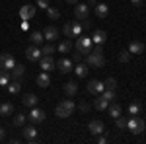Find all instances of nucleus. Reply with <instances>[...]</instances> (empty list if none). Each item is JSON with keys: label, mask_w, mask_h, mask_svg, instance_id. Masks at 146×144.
Segmentation results:
<instances>
[{"label": "nucleus", "mask_w": 146, "mask_h": 144, "mask_svg": "<svg viewBox=\"0 0 146 144\" xmlns=\"http://www.w3.org/2000/svg\"><path fill=\"white\" fill-rule=\"evenodd\" d=\"M55 66L58 68V72H60V74H68V72L74 68V62H72L70 58H60V60L56 62Z\"/></svg>", "instance_id": "obj_9"}, {"label": "nucleus", "mask_w": 146, "mask_h": 144, "mask_svg": "<svg viewBox=\"0 0 146 144\" xmlns=\"http://www.w3.org/2000/svg\"><path fill=\"white\" fill-rule=\"evenodd\" d=\"M43 39H45V37H43V33H41V31H33V33L29 35L31 45H41V43H43Z\"/></svg>", "instance_id": "obj_26"}, {"label": "nucleus", "mask_w": 146, "mask_h": 144, "mask_svg": "<svg viewBox=\"0 0 146 144\" xmlns=\"http://www.w3.org/2000/svg\"><path fill=\"white\" fill-rule=\"evenodd\" d=\"M62 31H64V35L66 37H72V22H68L64 27H62Z\"/></svg>", "instance_id": "obj_40"}, {"label": "nucleus", "mask_w": 146, "mask_h": 144, "mask_svg": "<svg viewBox=\"0 0 146 144\" xmlns=\"http://www.w3.org/2000/svg\"><path fill=\"white\" fill-rule=\"evenodd\" d=\"M86 88H88V92H90V94H101V92L105 90V84H103L101 80H90Z\"/></svg>", "instance_id": "obj_13"}, {"label": "nucleus", "mask_w": 146, "mask_h": 144, "mask_svg": "<svg viewBox=\"0 0 146 144\" xmlns=\"http://www.w3.org/2000/svg\"><path fill=\"white\" fill-rule=\"evenodd\" d=\"M92 41H94V45H103L107 41V33L103 29H96L94 35H92Z\"/></svg>", "instance_id": "obj_15"}, {"label": "nucleus", "mask_w": 146, "mask_h": 144, "mask_svg": "<svg viewBox=\"0 0 146 144\" xmlns=\"http://www.w3.org/2000/svg\"><path fill=\"white\" fill-rule=\"evenodd\" d=\"M58 35H60V31H58V27H55V25H49L45 31H43V37H45L47 41H55V39H58Z\"/></svg>", "instance_id": "obj_14"}, {"label": "nucleus", "mask_w": 146, "mask_h": 144, "mask_svg": "<svg viewBox=\"0 0 146 144\" xmlns=\"http://www.w3.org/2000/svg\"><path fill=\"white\" fill-rule=\"evenodd\" d=\"M86 4H88V6H90V8H92V6H96V4H98V0H88Z\"/></svg>", "instance_id": "obj_47"}, {"label": "nucleus", "mask_w": 146, "mask_h": 144, "mask_svg": "<svg viewBox=\"0 0 146 144\" xmlns=\"http://www.w3.org/2000/svg\"><path fill=\"white\" fill-rule=\"evenodd\" d=\"M119 60H121V62H129V60H131V53H129V51H121V53H119Z\"/></svg>", "instance_id": "obj_37"}, {"label": "nucleus", "mask_w": 146, "mask_h": 144, "mask_svg": "<svg viewBox=\"0 0 146 144\" xmlns=\"http://www.w3.org/2000/svg\"><path fill=\"white\" fill-rule=\"evenodd\" d=\"M74 16H76V18H78L80 22H82V20H88V18H90V6H88V4H76V8H74Z\"/></svg>", "instance_id": "obj_7"}, {"label": "nucleus", "mask_w": 146, "mask_h": 144, "mask_svg": "<svg viewBox=\"0 0 146 144\" xmlns=\"http://www.w3.org/2000/svg\"><path fill=\"white\" fill-rule=\"evenodd\" d=\"M23 74H25V66H23V64H18V62H16V66L12 68V76H14V78H22Z\"/></svg>", "instance_id": "obj_27"}, {"label": "nucleus", "mask_w": 146, "mask_h": 144, "mask_svg": "<svg viewBox=\"0 0 146 144\" xmlns=\"http://www.w3.org/2000/svg\"><path fill=\"white\" fill-rule=\"evenodd\" d=\"M86 64H88V66H94V68H101L103 64H105L101 45H96V47L92 49V53H88V55H86Z\"/></svg>", "instance_id": "obj_1"}, {"label": "nucleus", "mask_w": 146, "mask_h": 144, "mask_svg": "<svg viewBox=\"0 0 146 144\" xmlns=\"http://www.w3.org/2000/svg\"><path fill=\"white\" fill-rule=\"evenodd\" d=\"M117 129L119 131H125L127 129V119L125 117H117Z\"/></svg>", "instance_id": "obj_38"}, {"label": "nucleus", "mask_w": 146, "mask_h": 144, "mask_svg": "<svg viewBox=\"0 0 146 144\" xmlns=\"http://www.w3.org/2000/svg\"><path fill=\"white\" fill-rule=\"evenodd\" d=\"M74 72H76V76H78V78L88 76V64H82V62H78V64L74 66Z\"/></svg>", "instance_id": "obj_25"}, {"label": "nucleus", "mask_w": 146, "mask_h": 144, "mask_svg": "<svg viewBox=\"0 0 146 144\" xmlns=\"http://www.w3.org/2000/svg\"><path fill=\"white\" fill-rule=\"evenodd\" d=\"M70 49H72V41H70V39H64L62 43L58 45V51H60L62 55H64V53H70Z\"/></svg>", "instance_id": "obj_29"}, {"label": "nucleus", "mask_w": 146, "mask_h": 144, "mask_svg": "<svg viewBox=\"0 0 146 144\" xmlns=\"http://www.w3.org/2000/svg\"><path fill=\"white\" fill-rule=\"evenodd\" d=\"M140 113V103H131L129 105V115H138Z\"/></svg>", "instance_id": "obj_36"}, {"label": "nucleus", "mask_w": 146, "mask_h": 144, "mask_svg": "<svg viewBox=\"0 0 146 144\" xmlns=\"http://www.w3.org/2000/svg\"><path fill=\"white\" fill-rule=\"evenodd\" d=\"M74 111H76V103H74V101H72V100H62L58 105H56L55 113H56V117L66 119V117H70Z\"/></svg>", "instance_id": "obj_2"}, {"label": "nucleus", "mask_w": 146, "mask_h": 144, "mask_svg": "<svg viewBox=\"0 0 146 144\" xmlns=\"http://www.w3.org/2000/svg\"><path fill=\"white\" fill-rule=\"evenodd\" d=\"M101 96H103L107 101H113V100H115V90H107V88H105L103 92H101Z\"/></svg>", "instance_id": "obj_34"}, {"label": "nucleus", "mask_w": 146, "mask_h": 144, "mask_svg": "<svg viewBox=\"0 0 146 144\" xmlns=\"http://www.w3.org/2000/svg\"><path fill=\"white\" fill-rule=\"evenodd\" d=\"M41 56H43V53H41L39 45H29L27 47V51H25V58L27 60H39Z\"/></svg>", "instance_id": "obj_8"}, {"label": "nucleus", "mask_w": 146, "mask_h": 144, "mask_svg": "<svg viewBox=\"0 0 146 144\" xmlns=\"http://www.w3.org/2000/svg\"><path fill=\"white\" fill-rule=\"evenodd\" d=\"M64 94H66L68 98L76 96V94H78V84H76V82H66V84H64Z\"/></svg>", "instance_id": "obj_20"}, {"label": "nucleus", "mask_w": 146, "mask_h": 144, "mask_svg": "<svg viewBox=\"0 0 146 144\" xmlns=\"http://www.w3.org/2000/svg\"><path fill=\"white\" fill-rule=\"evenodd\" d=\"M49 84H51V76H49V72H41L39 76H37V86L39 88H49Z\"/></svg>", "instance_id": "obj_18"}, {"label": "nucleus", "mask_w": 146, "mask_h": 144, "mask_svg": "<svg viewBox=\"0 0 146 144\" xmlns=\"http://www.w3.org/2000/svg\"><path fill=\"white\" fill-rule=\"evenodd\" d=\"M39 64H41V68L45 70V72H51L53 68H55V60H53V56L51 55H43L41 58H39Z\"/></svg>", "instance_id": "obj_12"}, {"label": "nucleus", "mask_w": 146, "mask_h": 144, "mask_svg": "<svg viewBox=\"0 0 146 144\" xmlns=\"http://www.w3.org/2000/svg\"><path fill=\"white\" fill-rule=\"evenodd\" d=\"M82 31H84V29H82V23H78V22L72 23V37H80Z\"/></svg>", "instance_id": "obj_32"}, {"label": "nucleus", "mask_w": 146, "mask_h": 144, "mask_svg": "<svg viewBox=\"0 0 146 144\" xmlns=\"http://www.w3.org/2000/svg\"><path fill=\"white\" fill-rule=\"evenodd\" d=\"M94 12H96V16L100 18V20H103V18H107V14H109V6L107 4H96L94 6Z\"/></svg>", "instance_id": "obj_16"}, {"label": "nucleus", "mask_w": 146, "mask_h": 144, "mask_svg": "<svg viewBox=\"0 0 146 144\" xmlns=\"http://www.w3.org/2000/svg\"><path fill=\"white\" fill-rule=\"evenodd\" d=\"M14 66H16V58H14V55H12V53H2V55H0V68L12 72Z\"/></svg>", "instance_id": "obj_5"}, {"label": "nucleus", "mask_w": 146, "mask_h": 144, "mask_svg": "<svg viewBox=\"0 0 146 144\" xmlns=\"http://www.w3.org/2000/svg\"><path fill=\"white\" fill-rule=\"evenodd\" d=\"M10 84V72L0 68V86H8Z\"/></svg>", "instance_id": "obj_28"}, {"label": "nucleus", "mask_w": 146, "mask_h": 144, "mask_svg": "<svg viewBox=\"0 0 146 144\" xmlns=\"http://www.w3.org/2000/svg\"><path fill=\"white\" fill-rule=\"evenodd\" d=\"M92 49H94L92 37H78V41H76V51H78V53L88 55V53H92Z\"/></svg>", "instance_id": "obj_4"}, {"label": "nucleus", "mask_w": 146, "mask_h": 144, "mask_svg": "<svg viewBox=\"0 0 146 144\" xmlns=\"http://www.w3.org/2000/svg\"><path fill=\"white\" fill-rule=\"evenodd\" d=\"M14 113V105H12L10 101H6V103H0V115L2 117H8Z\"/></svg>", "instance_id": "obj_24"}, {"label": "nucleus", "mask_w": 146, "mask_h": 144, "mask_svg": "<svg viewBox=\"0 0 146 144\" xmlns=\"http://www.w3.org/2000/svg\"><path fill=\"white\" fill-rule=\"evenodd\" d=\"M144 127H146L144 121H142L138 115H133V117L127 121V129H129L133 134H142L144 133Z\"/></svg>", "instance_id": "obj_3"}, {"label": "nucleus", "mask_w": 146, "mask_h": 144, "mask_svg": "<svg viewBox=\"0 0 146 144\" xmlns=\"http://www.w3.org/2000/svg\"><path fill=\"white\" fill-rule=\"evenodd\" d=\"M80 109L86 113V111H90V105H88V103H80Z\"/></svg>", "instance_id": "obj_45"}, {"label": "nucleus", "mask_w": 146, "mask_h": 144, "mask_svg": "<svg viewBox=\"0 0 146 144\" xmlns=\"http://www.w3.org/2000/svg\"><path fill=\"white\" fill-rule=\"evenodd\" d=\"M88 129H90V133L94 134V136H98V134H103V133H105V125H103L101 121H98V119L90 121Z\"/></svg>", "instance_id": "obj_11"}, {"label": "nucleus", "mask_w": 146, "mask_h": 144, "mask_svg": "<svg viewBox=\"0 0 146 144\" xmlns=\"http://www.w3.org/2000/svg\"><path fill=\"white\" fill-rule=\"evenodd\" d=\"M68 4H78V0H66Z\"/></svg>", "instance_id": "obj_48"}, {"label": "nucleus", "mask_w": 146, "mask_h": 144, "mask_svg": "<svg viewBox=\"0 0 146 144\" xmlns=\"http://www.w3.org/2000/svg\"><path fill=\"white\" fill-rule=\"evenodd\" d=\"M90 27H92V23L88 22V20H82V29H86V31H88Z\"/></svg>", "instance_id": "obj_43"}, {"label": "nucleus", "mask_w": 146, "mask_h": 144, "mask_svg": "<svg viewBox=\"0 0 146 144\" xmlns=\"http://www.w3.org/2000/svg\"><path fill=\"white\" fill-rule=\"evenodd\" d=\"M47 16L55 22V20H58V18H60V12L56 10V8H53V6H49V8H47Z\"/></svg>", "instance_id": "obj_31"}, {"label": "nucleus", "mask_w": 146, "mask_h": 144, "mask_svg": "<svg viewBox=\"0 0 146 144\" xmlns=\"http://www.w3.org/2000/svg\"><path fill=\"white\" fill-rule=\"evenodd\" d=\"M2 136H4V129L0 127V138H2Z\"/></svg>", "instance_id": "obj_49"}, {"label": "nucleus", "mask_w": 146, "mask_h": 144, "mask_svg": "<svg viewBox=\"0 0 146 144\" xmlns=\"http://www.w3.org/2000/svg\"><path fill=\"white\" fill-rule=\"evenodd\" d=\"M107 107H109V117H113V119H117V117L123 115V107H121L119 103H111V105H107Z\"/></svg>", "instance_id": "obj_21"}, {"label": "nucleus", "mask_w": 146, "mask_h": 144, "mask_svg": "<svg viewBox=\"0 0 146 144\" xmlns=\"http://www.w3.org/2000/svg\"><path fill=\"white\" fill-rule=\"evenodd\" d=\"M82 53H78V51H76V53H74V55H72V62H80V60H82Z\"/></svg>", "instance_id": "obj_42"}, {"label": "nucleus", "mask_w": 146, "mask_h": 144, "mask_svg": "<svg viewBox=\"0 0 146 144\" xmlns=\"http://www.w3.org/2000/svg\"><path fill=\"white\" fill-rule=\"evenodd\" d=\"M37 6H39V8H43V10H47L51 4H49V0H37Z\"/></svg>", "instance_id": "obj_41"}, {"label": "nucleus", "mask_w": 146, "mask_h": 144, "mask_svg": "<svg viewBox=\"0 0 146 144\" xmlns=\"http://www.w3.org/2000/svg\"><path fill=\"white\" fill-rule=\"evenodd\" d=\"M35 12H37V8H35L33 4H25V6L20 8V18H22L23 22H29L35 16Z\"/></svg>", "instance_id": "obj_6"}, {"label": "nucleus", "mask_w": 146, "mask_h": 144, "mask_svg": "<svg viewBox=\"0 0 146 144\" xmlns=\"http://www.w3.org/2000/svg\"><path fill=\"white\" fill-rule=\"evenodd\" d=\"M98 142H100V144H105V142H107V136H103V134H98Z\"/></svg>", "instance_id": "obj_44"}, {"label": "nucleus", "mask_w": 146, "mask_h": 144, "mask_svg": "<svg viewBox=\"0 0 146 144\" xmlns=\"http://www.w3.org/2000/svg\"><path fill=\"white\" fill-rule=\"evenodd\" d=\"M35 136H37V129H35L33 123H31V127H25V129H23V138L29 140V142H33Z\"/></svg>", "instance_id": "obj_19"}, {"label": "nucleus", "mask_w": 146, "mask_h": 144, "mask_svg": "<svg viewBox=\"0 0 146 144\" xmlns=\"http://www.w3.org/2000/svg\"><path fill=\"white\" fill-rule=\"evenodd\" d=\"M107 105H109V101L105 100L101 94H100V98H98V100H94V107H96L98 111H105V109H107Z\"/></svg>", "instance_id": "obj_22"}, {"label": "nucleus", "mask_w": 146, "mask_h": 144, "mask_svg": "<svg viewBox=\"0 0 146 144\" xmlns=\"http://www.w3.org/2000/svg\"><path fill=\"white\" fill-rule=\"evenodd\" d=\"M45 117H47L45 111L37 109V107H31V113L27 115V119H29L31 123H43V121H45Z\"/></svg>", "instance_id": "obj_10"}, {"label": "nucleus", "mask_w": 146, "mask_h": 144, "mask_svg": "<svg viewBox=\"0 0 146 144\" xmlns=\"http://www.w3.org/2000/svg\"><path fill=\"white\" fill-rule=\"evenodd\" d=\"M22 101H23L25 107H35V105H37V96H35V94H25Z\"/></svg>", "instance_id": "obj_23"}, {"label": "nucleus", "mask_w": 146, "mask_h": 144, "mask_svg": "<svg viewBox=\"0 0 146 144\" xmlns=\"http://www.w3.org/2000/svg\"><path fill=\"white\" fill-rule=\"evenodd\" d=\"M41 53H43V55H53V53H55V47H53L51 43H47L45 47L41 49Z\"/></svg>", "instance_id": "obj_39"}, {"label": "nucleus", "mask_w": 146, "mask_h": 144, "mask_svg": "<svg viewBox=\"0 0 146 144\" xmlns=\"http://www.w3.org/2000/svg\"><path fill=\"white\" fill-rule=\"evenodd\" d=\"M131 2H133V6H136V8L142 6V0H131Z\"/></svg>", "instance_id": "obj_46"}, {"label": "nucleus", "mask_w": 146, "mask_h": 144, "mask_svg": "<svg viewBox=\"0 0 146 144\" xmlns=\"http://www.w3.org/2000/svg\"><path fill=\"white\" fill-rule=\"evenodd\" d=\"M20 90H22V84H20L18 80H16V82H12V84H8V92H10V94H18Z\"/></svg>", "instance_id": "obj_33"}, {"label": "nucleus", "mask_w": 146, "mask_h": 144, "mask_svg": "<svg viewBox=\"0 0 146 144\" xmlns=\"http://www.w3.org/2000/svg\"><path fill=\"white\" fill-rule=\"evenodd\" d=\"M129 53H131V55H140V53H144V43H140V41H131Z\"/></svg>", "instance_id": "obj_17"}, {"label": "nucleus", "mask_w": 146, "mask_h": 144, "mask_svg": "<svg viewBox=\"0 0 146 144\" xmlns=\"http://www.w3.org/2000/svg\"><path fill=\"white\" fill-rule=\"evenodd\" d=\"M25 119H27V115H23V113H16V117H14V127H23Z\"/></svg>", "instance_id": "obj_30"}, {"label": "nucleus", "mask_w": 146, "mask_h": 144, "mask_svg": "<svg viewBox=\"0 0 146 144\" xmlns=\"http://www.w3.org/2000/svg\"><path fill=\"white\" fill-rule=\"evenodd\" d=\"M103 84H105V88H107V90H115V88H117V80H115L113 76H111V78H107Z\"/></svg>", "instance_id": "obj_35"}]
</instances>
